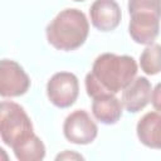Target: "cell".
Masks as SVG:
<instances>
[{
	"label": "cell",
	"instance_id": "cell-4",
	"mask_svg": "<svg viewBox=\"0 0 161 161\" xmlns=\"http://www.w3.org/2000/svg\"><path fill=\"white\" fill-rule=\"evenodd\" d=\"M34 136V127L25 109L13 101H3L0 104L1 141L15 150Z\"/></svg>",
	"mask_w": 161,
	"mask_h": 161
},
{
	"label": "cell",
	"instance_id": "cell-2",
	"mask_svg": "<svg viewBox=\"0 0 161 161\" xmlns=\"http://www.w3.org/2000/svg\"><path fill=\"white\" fill-rule=\"evenodd\" d=\"M89 33V23L83 11L74 8L62 10L47 25V40L58 50L70 52L84 44Z\"/></svg>",
	"mask_w": 161,
	"mask_h": 161
},
{
	"label": "cell",
	"instance_id": "cell-8",
	"mask_svg": "<svg viewBox=\"0 0 161 161\" xmlns=\"http://www.w3.org/2000/svg\"><path fill=\"white\" fill-rule=\"evenodd\" d=\"M92 25L99 31L114 30L122 18L121 8L116 0H94L89 9Z\"/></svg>",
	"mask_w": 161,
	"mask_h": 161
},
{
	"label": "cell",
	"instance_id": "cell-7",
	"mask_svg": "<svg viewBox=\"0 0 161 161\" xmlns=\"http://www.w3.org/2000/svg\"><path fill=\"white\" fill-rule=\"evenodd\" d=\"M30 78L24 68L11 59L0 62V94L4 98L20 97L28 92Z\"/></svg>",
	"mask_w": 161,
	"mask_h": 161
},
{
	"label": "cell",
	"instance_id": "cell-9",
	"mask_svg": "<svg viewBox=\"0 0 161 161\" xmlns=\"http://www.w3.org/2000/svg\"><path fill=\"white\" fill-rule=\"evenodd\" d=\"M151 83L146 77H136L122 91V104L130 113H137L151 101Z\"/></svg>",
	"mask_w": 161,
	"mask_h": 161
},
{
	"label": "cell",
	"instance_id": "cell-5",
	"mask_svg": "<svg viewBox=\"0 0 161 161\" xmlns=\"http://www.w3.org/2000/svg\"><path fill=\"white\" fill-rule=\"evenodd\" d=\"M79 94V82L74 73L58 72L47 83V96L52 104L58 108L73 106Z\"/></svg>",
	"mask_w": 161,
	"mask_h": 161
},
{
	"label": "cell",
	"instance_id": "cell-1",
	"mask_svg": "<svg viewBox=\"0 0 161 161\" xmlns=\"http://www.w3.org/2000/svg\"><path fill=\"white\" fill-rule=\"evenodd\" d=\"M137 69V63L131 55L103 53L96 58L91 72L86 75L87 94L91 98L117 94L136 78Z\"/></svg>",
	"mask_w": 161,
	"mask_h": 161
},
{
	"label": "cell",
	"instance_id": "cell-12",
	"mask_svg": "<svg viewBox=\"0 0 161 161\" xmlns=\"http://www.w3.org/2000/svg\"><path fill=\"white\" fill-rule=\"evenodd\" d=\"M13 152L19 161H40L45 157V146L35 135L28 142L13 150Z\"/></svg>",
	"mask_w": 161,
	"mask_h": 161
},
{
	"label": "cell",
	"instance_id": "cell-13",
	"mask_svg": "<svg viewBox=\"0 0 161 161\" xmlns=\"http://www.w3.org/2000/svg\"><path fill=\"white\" fill-rule=\"evenodd\" d=\"M140 67L148 75L161 72V44L152 43L143 49L140 55Z\"/></svg>",
	"mask_w": 161,
	"mask_h": 161
},
{
	"label": "cell",
	"instance_id": "cell-10",
	"mask_svg": "<svg viewBox=\"0 0 161 161\" xmlns=\"http://www.w3.org/2000/svg\"><path fill=\"white\" fill-rule=\"evenodd\" d=\"M136 133L146 147L161 150V113L147 112L143 114L137 122Z\"/></svg>",
	"mask_w": 161,
	"mask_h": 161
},
{
	"label": "cell",
	"instance_id": "cell-6",
	"mask_svg": "<svg viewBox=\"0 0 161 161\" xmlns=\"http://www.w3.org/2000/svg\"><path fill=\"white\" fill-rule=\"evenodd\" d=\"M63 133L72 143L89 145L96 140L98 127L84 109H75L64 119Z\"/></svg>",
	"mask_w": 161,
	"mask_h": 161
},
{
	"label": "cell",
	"instance_id": "cell-14",
	"mask_svg": "<svg viewBox=\"0 0 161 161\" xmlns=\"http://www.w3.org/2000/svg\"><path fill=\"white\" fill-rule=\"evenodd\" d=\"M151 103L153 106V108L161 113V82L157 83L155 86V88L152 89L151 93Z\"/></svg>",
	"mask_w": 161,
	"mask_h": 161
},
{
	"label": "cell",
	"instance_id": "cell-16",
	"mask_svg": "<svg viewBox=\"0 0 161 161\" xmlns=\"http://www.w3.org/2000/svg\"><path fill=\"white\" fill-rule=\"evenodd\" d=\"M73 1H78V3H80V1H84V0H73Z\"/></svg>",
	"mask_w": 161,
	"mask_h": 161
},
{
	"label": "cell",
	"instance_id": "cell-15",
	"mask_svg": "<svg viewBox=\"0 0 161 161\" xmlns=\"http://www.w3.org/2000/svg\"><path fill=\"white\" fill-rule=\"evenodd\" d=\"M55 160H84V157L74 151H69V150H65L63 153H59Z\"/></svg>",
	"mask_w": 161,
	"mask_h": 161
},
{
	"label": "cell",
	"instance_id": "cell-3",
	"mask_svg": "<svg viewBox=\"0 0 161 161\" xmlns=\"http://www.w3.org/2000/svg\"><path fill=\"white\" fill-rule=\"evenodd\" d=\"M128 33L137 44H152L160 33L161 0H128Z\"/></svg>",
	"mask_w": 161,
	"mask_h": 161
},
{
	"label": "cell",
	"instance_id": "cell-11",
	"mask_svg": "<svg viewBox=\"0 0 161 161\" xmlns=\"http://www.w3.org/2000/svg\"><path fill=\"white\" fill-rule=\"evenodd\" d=\"M123 104L116 94H104L93 98L92 113L97 121L103 125H114L122 117Z\"/></svg>",
	"mask_w": 161,
	"mask_h": 161
}]
</instances>
